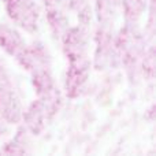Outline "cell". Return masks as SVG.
<instances>
[{"mask_svg": "<svg viewBox=\"0 0 156 156\" xmlns=\"http://www.w3.org/2000/svg\"><path fill=\"white\" fill-rule=\"evenodd\" d=\"M52 112V107L43 99H37L32 104L26 105L22 115L21 123L29 130L32 134H38L44 130L47 125L48 115Z\"/></svg>", "mask_w": 156, "mask_h": 156, "instance_id": "obj_6", "label": "cell"}, {"mask_svg": "<svg viewBox=\"0 0 156 156\" xmlns=\"http://www.w3.org/2000/svg\"><path fill=\"white\" fill-rule=\"evenodd\" d=\"M30 147H32V133L26 127H23L18 130L11 140L4 144V147H2L0 154H32Z\"/></svg>", "mask_w": 156, "mask_h": 156, "instance_id": "obj_10", "label": "cell"}, {"mask_svg": "<svg viewBox=\"0 0 156 156\" xmlns=\"http://www.w3.org/2000/svg\"><path fill=\"white\" fill-rule=\"evenodd\" d=\"M32 83L38 99H43L52 108L59 101V89L51 69H43L32 73Z\"/></svg>", "mask_w": 156, "mask_h": 156, "instance_id": "obj_7", "label": "cell"}, {"mask_svg": "<svg viewBox=\"0 0 156 156\" xmlns=\"http://www.w3.org/2000/svg\"><path fill=\"white\" fill-rule=\"evenodd\" d=\"M45 10L48 8H67L66 7V0H41Z\"/></svg>", "mask_w": 156, "mask_h": 156, "instance_id": "obj_15", "label": "cell"}, {"mask_svg": "<svg viewBox=\"0 0 156 156\" xmlns=\"http://www.w3.org/2000/svg\"><path fill=\"white\" fill-rule=\"evenodd\" d=\"M45 19L51 36L55 40L60 41L65 32L70 27V18L67 15V8H48L45 12Z\"/></svg>", "mask_w": 156, "mask_h": 156, "instance_id": "obj_9", "label": "cell"}, {"mask_svg": "<svg viewBox=\"0 0 156 156\" xmlns=\"http://www.w3.org/2000/svg\"><path fill=\"white\" fill-rule=\"evenodd\" d=\"M90 33L89 26L78 23L77 26H70L62 36V49L65 56L71 60L89 58V48H90Z\"/></svg>", "mask_w": 156, "mask_h": 156, "instance_id": "obj_3", "label": "cell"}, {"mask_svg": "<svg viewBox=\"0 0 156 156\" xmlns=\"http://www.w3.org/2000/svg\"><path fill=\"white\" fill-rule=\"evenodd\" d=\"M25 45L26 40L19 27L8 22H0V49L5 55L15 58Z\"/></svg>", "mask_w": 156, "mask_h": 156, "instance_id": "obj_8", "label": "cell"}, {"mask_svg": "<svg viewBox=\"0 0 156 156\" xmlns=\"http://www.w3.org/2000/svg\"><path fill=\"white\" fill-rule=\"evenodd\" d=\"M119 4L125 21L137 23L148 10L149 0H119Z\"/></svg>", "mask_w": 156, "mask_h": 156, "instance_id": "obj_12", "label": "cell"}, {"mask_svg": "<svg viewBox=\"0 0 156 156\" xmlns=\"http://www.w3.org/2000/svg\"><path fill=\"white\" fill-rule=\"evenodd\" d=\"M25 99L21 86L12 77L0 82V115L10 125H19L25 111Z\"/></svg>", "mask_w": 156, "mask_h": 156, "instance_id": "obj_2", "label": "cell"}, {"mask_svg": "<svg viewBox=\"0 0 156 156\" xmlns=\"http://www.w3.org/2000/svg\"><path fill=\"white\" fill-rule=\"evenodd\" d=\"M3 7L10 22L22 32L34 34L38 30L43 14L41 0H3Z\"/></svg>", "mask_w": 156, "mask_h": 156, "instance_id": "obj_1", "label": "cell"}, {"mask_svg": "<svg viewBox=\"0 0 156 156\" xmlns=\"http://www.w3.org/2000/svg\"><path fill=\"white\" fill-rule=\"evenodd\" d=\"M140 70L147 78L152 80L155 76V49L152 45L147 47L140 59Z\"/></svg>", "mask_w": 156, "mask_h": 156, "instance_id": "obj_13", "label": "cell"}, {"mask_svg": "<svg viewBox=\"0 0 156 156\" xmlns=\"http://www.w3.org/2000/svg\"><path fill=\"white\" fill-rule=\"evenodd\" d=\"M11 126L2 115H0V140H5V138L10 137L11 134Z\"/></svg>", "mask_w": 156, "mask_h": 156, "instance_id": "obj_14", "label": "cell"}, {"mask_svg": "<svg viewBox=\"0 0 156 156\" xmlns=\"http://www.w3.org/2000/svg\"><path fill=\"white\" fill-rule=\"evenodd\" d=\"M92 60L89 58L71 60L66 73V93L70 97H77L85 89L90 77Z\"/></svg>", "mask_w": 156, "mask_h": 156, "instance_id": "obj_5", "label": "cell"}, {"mask_svg": "<svg viewBox=\"0 0 156 156\" xmlns=\"http://www.w3.org/2000/svg\"><path fill=\"white\" fill-rule=\"evenodd\" d=\"M121 12L119 0H94L93 15H96L99 23L114 25L115 18Z\"/></svg>", "mask_w": 156, "mask_h": 156, "instance_id": "obj_11", "label": "cell"}, {"mask_svg": "<svg viewBox=\"0 0 156 156\" xmlns=\"http://www.w3.org/2000/svg\"><path fill=\"white\" fill-rule=\"evenodd\" d=\"M10 76L11 74H10V71H8V67H7V65H5L4 59L0 56V82H3L5 78H8Z\"/></svg>", "mask_w": 156, "mask_h": 156, "instance_id": "obj_16", "label": "cell"}, {"mask_svg": "<svg viewBox=\"0 0 156 156\" xmlns=\"http://www.w3.org/2000/svg\"><path fill=\"white\" fill-rule=\"evenodd\" d=\"M14 59L22 70L30 74L43 69H51L52 66V55L48 47L38 40L30 44L26 43V45L19 51V54Z\"/></svg>", "mask_w": 156, "mask_h": 156, "instance_id": "obj_4", "label": "cell"}]
</instances>
